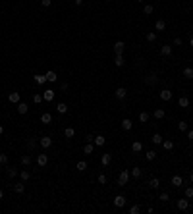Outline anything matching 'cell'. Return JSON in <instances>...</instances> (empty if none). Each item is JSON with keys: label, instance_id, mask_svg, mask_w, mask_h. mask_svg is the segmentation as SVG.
I'll return each mask as SVG.
<instances>
[{"label": "cell", "instance_id": "1", "mask_svg": "<svg viewBox=\"0 0 193 214\" xmlns=\"http://www.w3.org/2000/svg\"><path fill=\"white\" fill-rule=\"evenodd\" d=\"M129 178H131V172H129V170H122L120 176H118V185L126 187V185H128V182H129Z\"/></svg>", "mask_w": 193, "mask_h": 214}, {"label": "cell", "instance_id": "2", "mask_svg": "<svg viewBox=\"0 0 193 214\" xmlns=\"http://www.w3.org/2000/svg\"><path fill=\"white\" fill-rule=\"evenodd\" d=\"M54 97H56V91H54V89H44V91H43V98H44L47 102H52V100H54Z\"/></svg>", "mask_w": 193, "mask_h": 214}, {"label": "cell", "instance_id": "3", "mask_svg": "<svg viewBox=\"0 0 193 214\" xmlns=\"http://www.w3.org/2000/svg\"><path fill=\"white\" fill-rule=\"evenodd\" d=\"M158 97H160V100L168 102V100H172V97H174V94H172V91H170V89H162V91L158 93Z\"/></svg>", "mask_w": 193, "mask_h": 214}, {"label": "cell", "instance_id": "4", "mask_svg": "<svg viewBox=\"0 0 193 214\" xmlns=\"http://www.w3.org/2000/svg\"><path fill=\"white\" fill-rule=\"evenodd\" d=\"M112 48H114V52H116V54H124V50H126V43H124V41H116Z\"/></svg>", "mask_w": 193, "mask_h": 214}, {"label": "cell", "instance_id": "5", "mask_svg": "<svg viewBox=\"0 0 193 214\" xmlns=\"http://www.w3.org/2000/svg\"><path fill=\"white\" fill-rule=\"evenodd\" d=\"M126 201H128V199H126L124 195H116V197H114V201H112V203H114V207L122 208V207H126Z\"/></svg>", "mask_w": 193, "mask_h": 214}, {"label": "cell", "instance_id": "6", "mask_svg": "<svg viewBox=\"0 0 193 214\" xmlns=\"http://www.w3.org/2000/svg\"><path fill=\"white\" fill-rule=\"evenodd\" d=\"M114 97L120 98V100H124V98L128 97V89H126V87H118L116 91H114Z\"/></svg>", "mask_w": 193, "mask_h": 214}, {"label": "cell", "instance_id": "7", "mask_svg": "<svg viewBox=\"0 0 193 214\" xmlns=\"http://www.w3.org/2000/svg\"><path fill=\"white\" fill-rule=\"evenodd\" d=\"M44 77H47V81H48V83H56V81H58V75H56V72H54V69H48V72L44 73Z\"/></svg>", "mask_w": 193, "mask_h": 214}, {"label": "cell", "instance_id": "8", "mask_svg": "<svg viewBox=\"0 0 193 214\" xmlns=\"http://www.w3.org/2000/svg\"><path fill=\"white\" fill-rule=\"evenodd\" d=\"M39 145L43 147V149H50V147H52V139L44 135V137H41V139H39Z\"/></svg>", "mask_w": 193, "mask_h": 214}, {"label": "cell", "instance_id": "9", "mask_svg": "<svg viewBox=\"0 0 193 214\" xmlns=\"http://www.w3.org/2000/svg\"><path fill=\"white\" fill-rule=\"evenodd\" d=\"M41 123L50 125V123H52V114L50 112H43V114H41Z\"/></svg>", "mask_w": 193, "mask_h": 214}, {"label": "cell", "instance_id": "10", "mask_svg": "<svg viewBox=\"0 0 193 214\" xmlns=\"http://www.w3.org/2000/svg\"><path fill=\"white\" fill-rule=\"evenodd\" d=\"M37 166H41V168H43V166H47V162H48V154H37Z\"/></svg>", "mask_w": 193, "mask_h": 214}, {"label": "cell", "instance_id": "11", "mask_svg": "<svg viewBox=\"0 0 193 214\" xmlns=\"http://www.w3.org/2000/svg\"><path fill=\"white\" fill-rule=\"evenodd\" d=\"M178 208H180V210H187V208H189V199H187V197L178 199Z\"/></svg>", "mask_w": 193, "mask_h": 214}, {"label": "cell", "instance_id": "12", "mask_svg": "<svg viewBox=\"0 0 193 214\" xmlns=\"http://www.w3.org/2000/svg\"><path fill=\"white\" fill-rule=\"evenodd\" d=\"M110 162H112V154H110V153H104V154L101 156V164H102V166H108Z\"/></svg>", "mask_w": 193, "mask_h": 214}, {"label": "cell", "instance_id": "13", "mask_svg": "<svg viewBox=\"0 0 193 214\" xmlns=\"http://www.w3.org/2000/svg\"><path fill=\"white\" fill-rule=\"evenodd\" d=\"M124 64H126V58H124V54H116V56H114V66H118V68H122Z\"/></svg>", "mask_w": 193, "mask_h": 214}, {"label": "cell", "instance_id": "14", "mask_svg": "<svg viewBox=\"0 0 193 214\" xmlns=\"http://www.w3.org/2000/svg\"><path fill=\"white\" fill-rule=\"evenodd\" d=\"M18 112L23 116V114H27V112H29V106H27L25 102H21V100H19V102H18Z\"/></svg>", "mask_w": 193, "mask_h": 214}, {"label": "cell", "instance_id": "15", "mask_svg": "<svg viewBox=\"0 0 193 214\" xmlns=\"http://www.w3.org/2000/svg\"><path fill=\"white\" fill-rule=\"evenodd\" d=\"M160 54L162 56H170L172 54V44H162L160 46Z\"/></svg>", "mask_w": 193, "mask_h": 214}, {"label": "cell", "instance_id": "16", "mask_svg": "<svg viewBox=\"0 0 193 214\" xmlns=\"http://www.w3.org/2000/svg\"><path fill=\"white\" fill-rule=\"evenodd\" d=\"M131 127H133V122H131L129 118H126V120H122V129H124V131H129Z\"/></svg>", "mask_w": 193, "mask_h": 214}, {"label": "cell", "instance_id": "17", "mask_svg": "<svg viewBox=\"0 0 193 214\" xmlns=\"http://www.w3.org/2000/svg\"><path fill=\"white\" fill-rule=\"evenodd\" d=\"M131 151H133V153H141L143 151V143L141 141H133L131 143Z\"/></svg>", "mask_w": 193, "mask_h": 214}, {"label": "cell", "instance_id": "18", "mask_svg": "<svg viewBox=\"0 0 193 214\" xmlns=\"http://www.w3.org/2000/svg\"><path fill=\"white\" fill-rule=\"evenodd\" d=\"M8 100L14 102V104H18V102L21 100V97H19V93H10V94H8Z\"/></svg>", "mask_w": 193, "mask_h": 214}, {"label": "cell", "instance_id": "19", "mask_svg": "<svg viewBox=\"0 0 193 214\" xmlns=\"http://www.w3.org/2000/svg\"><path fill=\"white\" fill-rule=\"evenodd\" d=\"M157 81H158V77L155 75V73H149V75L145 77V83H147V85H155Z\"/></svg>", "mask_w": 193, "mask_h": 214}, {"label": "cell", "instance_id": "20", "mask_svg": "<svg viewBox=\"0 0 193 214\" xmlns=\"http://www.w3.org/2000/svg\"><path fill=\"white\" fill-rule=\"evenodd\" d=\"M14 191L18 193V195H21V193L25 191V182H19V183H16V185H14Z\"/></svg>", "mask_w": 193, "mask_h": 214}, {"label": "cell", "instance_id": "21", "mask_svg": "<svg viewBox=\"0 0 193 214\" xmlns=\"http://www.w3.org/2000/svg\"><path fill=\"white\" fill-rule=\"evenodd\" d=\"M93 143H95L97 147H102V145L106 143V137H104V135H97V137L93 139Z\"/></svg>", "mask_w": 193, "mask_h": 214}, {"label": "cell", "instance_id": "22", "mask_svg": "<svg viewBox=\"0 0 193 214\" xmlns=\"http://www.w3.org/2000/svg\"><path fill=\"white\" fill-rule=\"evenodd\" d=\"M29 178H31V172L19 170V179H21V182H29Z\"/></svg>", "mask_w": 193, "mask_h": 214}, {"label": "cell", "instance_id": "23", "mask_svg": "<svg viewBox=\"0 0 193 214\" xmlns=\"http://www.w3.org/2000/svg\"><path fill=\"white\" fill-rule=\"evenodd\" d=\"M35 83L37 85H44L47 83V77H44L43 73H35Z\"/></svg>", "mask_w": 193, "mask_h": 214}, {"label": "cell", "instance_id": "24", "mask_svg": "<svg viewBox=\"0 0 193 214\" xmlns=\"http://www.w3.org/2000/svg\"><path fill=\"white\" fill-rule=\"evenodd\" d=\"M172 185H174V187H180V185L183 183V179H182V176H172Z\"/></svg>", "mask_w": 193, "mask_h": 214}, {"label": "cell", "instance_id": "25", "mask_svg": "<svg viewBox=\"0 0 193 214\" xmlns=\"http://www.w3.org/2000/svg\"><path fill=\"white\" fill-rule=\"evenodd\" d=\"M155 29H157V31H164V29H166V21H164V19H157Z\"/></svg>", "mask_w": 193, "mask_h": 214}, {"label": "cell", "instance_id": "26", "mask_svg": "<svg viewBox=\"0 0 193 214\" xmlns=\"http://www.w3.org/2000/svg\"><path fill=\"white\" fill-rule=\"evenodd\" d=\"M56 112H58V114H66V112H68L66 102H58V104H56Z\"/></svg>", "mask_w": 193, "mask_h": 214}, {"label": "cell", "instance_id": "27", "mask_svg": "<svg viewBox=\"0 0 193 214\" xmlns=\"http://www.w3.org/2000/svg\"><path fill=\"white\" fill-rule=\"evenodd\" d=\"M178 104H180V108H187V106H189V98L187 97H180Z\"/></svg>", "mask_w": 193, "mask_h": 214}, {"label": "cell", "instance_id": "28", "mask_svg": "<svg viewBox=\"0 0 193 214\" xmlns=\"http://www.w3.org/2000/svg\"><path fill=\"white\" fill-rule=\"evenodd\" d=\"M131 176H133V178H141V176H143V170H141V168H139V166H135V168H131Z\"/></svg>", "mask_w": 193, "mask_h": 214}, {"label": "cell", "instance_id": "29", "mask_svg": "<svg viewBox=\"0 0 193 214\" xmlns=\"http://www.w3.org/2000/svg\"><path fill=\"white\" fill-rule=\"evenodd\" d=\"M151 141H153V145H162V141H164V139H162V135H160V133H155Z\"/></svg>", "mask_w": 193, "mask_h": 214}, {"label": "cell", "instance_id": "30", "mask_svg": "<svg viewBox=\"0 0 193 214\" xmlns=\"http://www.w3.org/2000/svg\"><path fill=\"white\" fill-rule=\"evenodd\" d=\"M93 151H95V143H87V145L83 147V153L85 154H93Z\"/></svg>", "mask_w": 193, "mask_h": 214}, {"label": "cell", "instance_id": "31", "mask_svg": "<svg viewBox=\"0 0 193 214\" xmlns=\"http://www.w3.org/2000/svg\"><path fill=\"white\" fill-rule=\"evenodd\" d=\"M6 170H8V176H10V178H16V176H19V172H18V168H16V166H8Z\"/></svg>", "mask_w": 193, "mask_h": 214}, {"label": "cell", "instance_id": "32", "mask_svg": "<svg viewBox=\"0 0 193 214\" xmlns=\"http://www.w3.org/2000/svg\"><path fill=\"white\" fill-rule=\"evenodd\" d=\"M19 160H21V164H23V166H29V164L33 162V156H29V154H23Z\"/></svg>", "mask_w": 193, "mask_h": 214}, {"label": "cell", "instance_id": "33", "mask_svg": "<svg viewBox=\"0 0 193 214\" xmlns=\"http://www.w3.org/2000/svg\"><path fill=\"white\" fill-rule=\"evenodd\" d=\"M153 116L157 118V120H162V118L166 116V112H164L162 108H157V110H155V112H153Z\"/></svg>", "mask_w": 193, "mask_h": 214}, {"label": "cell", "instance_id": "34", "mask_svg": "<svg viewBox=\"0 0 193 214\" xmlns=\"http://www.w3.org/2000/svg\"><path fill=\"white\" fill-rule=\"evenodd\" d=\"M149 187H151V189H158V187H160V179H158V178H153V179L149 182Z\"/></svg>", "mask_w": 193, "mask_h": 214}, {"label": "cell", "instance_id": "35", "mask_svg": "<svg viewBox=\"0 0 193 214\" xmlns=\"http://www.w3.org/2000/svg\"><path fill=\"white\" fill-rule=\"evenodd\" d=\"M162 147H164V151H172V149H174V141L166 139V141H162Z\"/></svg>", "mask_w": 193, "mask_h": 214}, {"label": "cell", "instance_id": "36", "mask_svg": "<svg viewBox=\"0 0 193 214\" xmlns=\"http://www.w3.org/2000/svg\"><path fill=\"white\" fill-rule=\"evenodd\" d=\"M64 135H66L68 139H72L73 135H75V129H73V127H66V129H64Z\"/></svg>", "mask_w": 193, "mask_h": 214}, {"label": "cell", "instance_id": "37", "mask_svg": "<svg viewBox=\"0 0 193 214\" xmlns=\"http://www.w3.org/2000/svg\"><path fill=\"white\" fill-rule=\"evenodd\" d=\"M75 168H77L79 172H85V170H87V162H85V160H79V162L75 164Z\"/></svg>", "mask_w": 193, "mask_h": 214}, {"label": "cell", "instance_id": "38", "mask_svg": "<svg viewBox=\"0 0 193 214\" xmlns=\"http://www.w3.org/2000/svg\"><path fill=\"white\" fill-rule=\"evenodd\" d=\"M145 158L149 160V162H151V160H155V158H157V151H147V153H145Z\"/></svg>", "mask_w": 193, "mask_h": 214}, {"label": "cell", "instance_id": "39", "mask_svg": "<svg viewBox=\"0 0 193 214\" xmlns=\"http://www.w3.org/2000/svg\"><path fill=\"white\" fill-rule=\"evenodd\" d=\"M149 112H141V114H139V122H141V123H147V122H149Z\"/></svg>", "mask_w": 193, "mask_h": 214}, {"label": "cell", "instance_id": "40", "mask_svg": "<svg viewBox=\"0 0 193 214\" xmlns=\"http://www.w3.org/2000/svg\"><path fill=\"white\" fill-rule=\"evenodd\" d=\"M44 100V98H43V93H35V94H33V102H35V104H41V102H43Z\"/></svg>", "mask_w": 193, "mask_h": 214}, {"label": "cell", "instance_id": "41", "mask_svg": "<svg viewBox=\"0 0 193 214\" xmlns=\"http://www.w3.org/2000/svg\"><path fill=\"white\" fill-rule=\"evenodd\" d=\"M153 10H155V8L151 6V4H145V6H143V14H145V15H151V14H153Z\"/></svg>", "mask_w": 193, "mask_h": 214}, {"label": "cell", "instance_id": "42", "mask_svg": "<svg viewBox=\"0 0 193 214\" xmlns=\"http://www.w3.org/2000/svg\"><path fill=\"white\" fill-rule=\"evenodd\" d=\"M178 129H180V131H187V129H189L187 122H183V120H182V122H178Z\"/></svg>", "mask_w": 193, "mask_h": 214}, {"label": "cell", "instance_id": "43", "mask_svg": "<svg viewBox=\"0 0 193 214\" xmlns=\"http://www.w3.org/2000/svg\"><path fill=\"white\" fill-rule=\"evenodd\" d=\"M183 77H187V79H193V68H186V69H183Z\"/></svg>", "mask_w": 193, "mask_h": 214}, {"label": "cell", "instance_id": "44", "mask_svg": "<svg viewBox=\"0 0 193 214\" xmlns=\"http://www.w3.org/2000/svg\"><path fill=\"white\" fill-rule=\"evenodd\" d=\"M147 41H149V43H155V41H157V33L149 31V33H147Z\"/></svg>", "mask_w": 193, "mask_h": 214}, {"label": "cell", "instance_id": "45", "mask_svg": "<svg viewBox=\"0 0 193 214\" xmlns=\"http://www.w3.org/2000/svg\"><path fill=\"white\" fill-rule=\"evenodd\" d=\"M158 201H162V203H168V201H170V195H168V193H160V195H158Z\"/></svg>", "mask_w": 193, "mask_h": 214}, {"label": "cell", "instance_id": "46", "mask_svg": "<svg viewBox=\"0 0 193 214\" xmlns=\"http://www.w3.org/2000/svg\"><path fill=\"white\" fill-rule=\"evenodd\" d=\"M141 212V207H139V204H133V207L129 208V214H139Z\"/></svg>", "mask_w": 193, "mask_h": 214}, {"label": "cell", "instance_id": "47", "mask_svg": "<svg viewBox=\"0 0 193 214\" xmlns=\"http://www.w3.org/2000/svg\"><path fill=\"white\" fill-rule=\"evenodd\" d=\"M97 182L101 183V185H104V183H106V176H104V174H98V176H97Z\"/></svg>", "mask_w": 193, "mask_h": 214}, {"label": "cell", "instance_id": "48", "mask_svg": "<svg viewBox=\"0 0 193 214\" xmlns=\"http://www.w3.org/2000/svg\"><path fill=\"white\" fill-rule=\"evenodd\" d=\"M183 193H186L187 199H193V187H186V191H183Z\"/></svg>", "mask_w": 193, "mask_h": 214}, {"label": "cell", "instance_id": "49", "mask_svg": "<svg viewBox=\"0 0 193 214\" xmlns=\"http://www.w3.org/2000/svg\"><path fill=\"white\" fill-rule=\"evenodd\" d=\"M37 147V141L35 139H29V141H27V149H35Z\"/></svg>", "mask_w": 193, "mask_h": 214}, {"label": "cell", "instance_id": "50", "mask_svg": "<svg viewBox=\"0 0 193 214\" xmlns=\"http://www.w3.org/2000/svg\"><path fill=\"white\" fill-rule=\"evenodd\" d=\"M0 164H2V166L8 164V154H0Z\"/></svg>", "mask_w": 193, "mask_h": 214}, {"label": "cell", "instance_id": "51", "mask_svg": "<svg viewBox=\"0 0 193 214\" xmlns=\"http://www.w3.org/2000/svg\"><path fill=\"white\" fill-rule=\"evenodd\" d=\"M41 4H43V8H50L52 0H41Z\"/></svg>", "mask_w": 193, "mask_h": 214}, {"label": "cell", "instance_id": "52", "mask_svg": "<svg viewBox=\"0 0 193 214\" xmlns=\"http://www.w3.org/2000/svg\"><path fill=\"white\" fill-rule=\"evenodd\" d=\"M187 139L193 141V129H187Z\"/></svg>", "mask_w": 193, "mask_h": 214}, {"label": "cell", "instance_id": "53", "mask_svg": "<svg viewBox=\"0 0 193 214\" xmlns=\"http://www.w3.org/2000/svg\"><path fill=\"white\" fill-rule=\"evenodd\" d=\"M174 44H176V46H180V44H182V39H180V37H176V39H174Z\"/></svg>", "mask_w": 193, "mask_h": 214}, {"label": "cell", "instance_id": "54", "mask_svg": "<svg viewBox=\"0 0 193 214\" xmlns=\"http://www.w3.org/2000/svg\"><path fill=\"white\" fill-rule=\"evenodd\" d=\"M93 139H95V135H87V137H85V141H87V143H93Z\"/></svg>", "mask_w": 193, "mask_h": 214}, {"label": "cell", "instance_id": "55", "mask_svg": "<svg viewBox=\"0 0 193 214\" xmlns=\"http://www.w3.org/2000/svg\"><path fill=\"white\" fill-rule=\"evenodd\" d=\"M60 89H62V91H68V83H66V81H64V83L60 85Z\"/></svg>", "mask_w": 193, "mask_h": 214}, {"label": "cell", "instance_id": "56", "mask_svg": "<svg viewBox=\"0 0 193 214\" xmlns=\"http://www.w3.org/2000/svg\"><path fill=\"white\" fill-rule=\"evenodd\" d=\"M83 4V0H75V6H81Z\"/></svg>", "mask_w": 193, "mask_h": 214}, {"label": "cell", "instance_id": "57", "mask_svg": "<svg viewBox=\"0 0 193 214\" xmlns=\"http://www.w3.org/2000/svg\"><path fill=\"white\" fill-rule=\"evenodd\" d=\"M4 199V191H2V189H0V201H2Z\"/></svg>", "mask_w": 193, "mask_h": 214}, {"label": "cell", "instance_id": "58", "mask_svg": "<svg viewBox=\"0 0 193 214\" xmlns=\"http://www.w3.org/2000/svg\"><path fill=\"white\" fill-rule=\"evenodd\" d=\"M4 133V125H2V123H0V135H2Z\"/></svg>", "mask_w": 193, "mask_h": 214}, {"label": "cell", "instance_id": "59", "mask_svg": "<svg viewBox=\"0 0 193 214\" xmlns=\"http://www.w3.org/2000/svg\"><path fill=\"white\" fill-rule=\"evenodd\" d=\"M189 182L193 183V172H191V174H189Z\"/></svg>", "mask_w": 193, "mask_h": 214}, {"label": "cell", "instance_id": "60", "mask_svg": "<svg viewBox=\"0 0 193 214\" xmlns=\"http://www.w3.org/2000/svg\"><path fill=\"white\" fill-rule=\"evenodd\" d=\"M189 44H191V48H193V37H191V41H189Z\"/></svg>", "mask_w": 193, "mask_h": 214}, {"label": "cell", "instance_id": "61", "mask_svg": "<svg viewBox=\"0 0 193 214\" xmlns=\"http://www.w3.org/2000/svg\"><path fill=\"white\" fill-rule=\"evenodd\" d=\"M135 2H143V0H135Z\"/></svg>", "mask_w": 193, "mask_h": 214}, {"label": "cell", "instance_id": "62", "mask_svg": "<svg viewBox=\"0 0 193 214\" xmlns=\"http://www.w3.org/2000/svg\"><path fill=\"white\" fill-rule=\"evenodd\" d=\"M106 2H110V0H106Z\"/></svg>", "mask_w": 193, "mask_h": 214}]
</instances>
